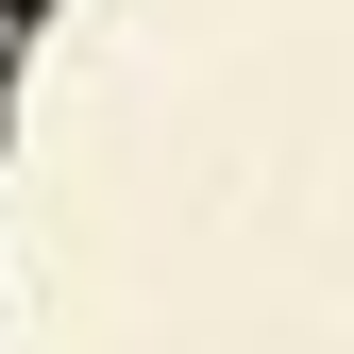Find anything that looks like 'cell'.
Returning <instances> with one entry per match:
<instances>
[{"mask_svg":"<svg viewBox=\"0 0 354 354\" xmlns=\"http://www.w3.org/2000/svg\"><path fill=\"white\" fill-rule=\"evenodd\" d=\"M0 17H34V0H0Z\"/></svg>","mask_w":354,"mask_h":354,"instance_id":"6da1fadb","label":"cell"}]
</instances>
